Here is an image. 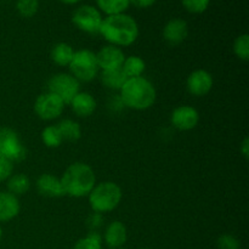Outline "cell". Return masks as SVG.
Returning <instances> with one entry per match:
<instances>
[{"mask_svg": "<svg viewBox=\"0 0 249 249\" xmlns=\"http://www.w3.org/2000/svg\"><path fill=\"white\" fill-rule=\"evenodd\" d=\"M72 111L80 118H88L96 109V100L89 92L79 91L71 101Z\"/></svg>", "mask_w": 249, "mask_h": 249, "instance_id": "obj_16", "label": "cell"}, {"mask_svg": "<svg viewBox=\"0 0 249 249\" xmlns=\"http://www.w3.org/2000/svg\"><path fill=\"white\" fill-rule=\"evenodd\" d=\"M156 2V0H130V4H133L135 7L139 9H147V7L152 6Z\"/></svg>", "mask_w": 249, "mask_h": 249, "instance_id": "obj_32", "label": "cell"}, {"mask_svg": "<svg viewBox=\"0 0 249 249\" xmlns=\"http://www.w3.org/2000/svg\"><path fill=\"white\" fill-rule=\"evenodd\" d=\"M65 104L60 97L51 92L39 95L34 104V112L43 121H53L63 113Z\"/></svg>", "mask_w": 249, "mask_h": 249, "instance_id": "obj_9", "label": "cell"}, {"mask_svg": "<svg viewBox=\"0 0 249 249\" xmlns=\"http://www.w3.org/2000/svg\"><path fill=\"white\" fill-rule=\"evenodd\" d=\"M73 50L72 46L67 43H58L51 50V60L56 63V65L61 66V67H65L68 66L72 61Z\"/></svg>", "mask_w": 249, "mask_h": 249, "instance_id": "obj_21", "label": "cell"}, {"mask_svg": "<svg viewBox=\"0 0 249 249\" xmlns=\"http://www.w3.org/2000/svg\"><path fill=\"white\" fill-rule=\"evenodd\" d=\"M61 182L65 194L74 198L89 196L96 185V177L90 165L77 162L71 164L63 173Z\"/></svg>", "mask_w": 249, "mask_h": 249, "instance_id": "obj_3", "label": "cell"}, {"mask_svg": "<svg viewBox=\"0 0 249 249\" xmlns=\"http://www.w3.org/2000/svg\"><path fill=\"white\" fill-rule=\"evenodd\" d=\"M73 249H102V237L99 232L91 231L85 237L80 238L73 246Z\"/></svg>", "mask_w": 249, "mask_h": 249, "instance_id": "obj_25", "label": "cell"}, {"mask_svg": "<svg viewBox=\"0 0 249 249\" xmlns=\"http://www.w3.org/2000/svg\"><path fill=\"white\" fill-rule=\"evenodd\" d=\"M233 53L240 60L248 61L249 60V36L248 34H242L236 38L233 43Z\"/></svg>", "mask_w": 249, "mask_h": 249, "instance_id": "obj_26", "label": "cell"}, {"mask_svg": "<svg viewBox=\"0 0 249 249\" xmlns=\"http://www.w3.org/2000/svg\"><path fill=\"white\" fill-rule=\"evenodd\" d=\"M143 249H150V248H143Z\"/></svg>", "mask_w": 249, "mask_h": 249, "instance_id": "obj_36", "label": "cell"}, {"mask_svg": "<svg viewBox=\"0 0 249 249\" xmlns=\"http://www.w3.org/2000/svg\"><path fill=\"white\" fill-rule=\"evenodd\" d=\"M68 67H70L71 74L78 82H91L99 73L96 53L88 49L74 51Z\"/></svg>", "mask_w": 249, "mask_h": 249, "instance_id": "obj_5", "label": "cell"}, {"mask_svg": "<svg viewBox=\"0 0 249 249\" xmlns=\"http://www.w3.org/2000/svg\"><path fill=\"white\" fill-rule=\"evenodd\" d=\"M105 242L111 249H118L122 246L125 245L128 233H126V228L122 221H112L105 230Z\"/></svg>", "mask_w": 249, "mask_h": 249, "instance_id": "obj_15", "label": "cell"}, {"mask_svg": "<svg viewBox=\"0 0 249 249\" xmlns=\"http://www.w3.org/2000/svg\"><path fill=\"white\" fill-rule=\"evenodd\" d=\"M146 70V63L140 56H129L125 57L123 65H122V71L126 78H136L142 77V73Z\"/></svg>", "mask_w": 249, "mask_h": 249, "instance_id": "obj_20", "label": "cell"}, {"mask_svg": "<svg viewBox=\"0 0 249 249\" xmlns=\"http://www.w3.org/2000/svg\"><path fill=\"white\" fill-rule=\"evenodd\" d=\"M189 36V26L185 19L173 18L163 28V38L170 45H179Z\"/></svg>", "mask_w": 249, "mask_h": 249, "instance_id": "obj_13", "label": "cell"}, {"mask_svg": "<svg viewBox=\"0 0 249 249\" xmlns=\"http://www.w3.org/2000/svg\"><path fill=\"white\" fill-rule=\"evenodd\" d=\"M16 10L22 17H33L39 10V0H17Z\"/></svg>", "mask_w": 249, "mask_h": 249, "instance_id": "obj_27", "label": "cell"}, {"mask_svg": "<svg viewBox=\"0 0 249 249\" xmlns=\"http://www.w3.org/2000/svg\"><path fill=\"white\" fill-rule=\"evenodd\" d=\"M31 187V180L24 174H15L7 179V189L10 194L15 196L24 195Z\"/></svg>", "mask_w": 249, "mask_h": 249, "instance_id": "obj_23", "label": "cell"}, {"mask_svg": "<svg viewBox=\"0 0 249 249\" xmlns=\"http://www.w3.org/2000/svg\"><path fill=\"white\" fill-rule=\"evenodd\" d=\"M19 201L9 191H0V223H7L19 213Z\"/></svg>", "mask_w": 249, "mask_h": 249, "instance_id": "obj_17", "label": "cell"}, {"mask_svg": "<svg viewBox=\"0 0 249 249\" xmlns=\"http://www.w3.org/2000/svg\"><path fill=\"white\" fill-rule=\"evenodd\" d=\"M1 238H2V229L1 226H0V241H1Z\"/></svg>", "mask_w": 249, "mask_h": 249, "instance_id": "obj_35", "label": "cell"}, {"mask_svg": "<svg viewBox=\"0 0 249 249\" xmlns=\"http://www.w3.org/2000/svg\"><path fill=\"white\" fill-rule=\"evenodd\" d=\"M41 141L46 147L56 148L63 142L62 135L57 125H49L41 131Z\"/></svg>", "mask_w": 249, "mask_h": 249, "instance_id": "obj_24", "label": "cell"}, {"mask_svg": "<svg viewBox=\"0 0 249 249\" xmlns=\"http://www.w3.org/2000/svg\"><path fill=\"white\" fill-rule=\"evenodd\" d=\"M14 172V162L5 158H0V182L6 181Z\"/></svg>", "mask_w": 249, "mask_h": 249, "instance_id": "obj_30", "label": "cell"}, {"mask_svg": "<svg viewBox=\"0 0 249 249\" xmlns=\"http://www.w3.org/2000/svg\"><path fill=\"white\" fill-rule=\"evenodd\" d=\"M240 151H241V153L243 155V157L247 160V158L249 157V139L248 138H245L243 142L241 143Z\"/></svg>", "mask_w": 249, "mask_h": 249, "instance_id": "obj_33", "label": "cell"}, {"mask_svg": "<svg viewBox=\"0 0 249 249\" xmlns=\"http://www.w3.org/2000/svg\"><path fill=\"white\" fill-rule=\"evenodd\" d=\"M99 11L104 12L107 16L124 14L130 5V0H96Z\"/></svg>", "mask_w": 249, "mask_h": 249, "instance_id": "obj_22", "label": "cell"}, {"mask_svg": "<svg viewBox=\"0 0 249 249\" xmlns=\"http://www.w3.org/2000/svg\"><path fill=\"white\" fill-rule=\"evenodd\" d=\"M26 147L14 129L6 126L0 128V158L19 162L26 158Z\"/></svg>", "mask_w": 249, "mask_h": 249, "instance_id": "obj_7", "label": "cell"}, {"mask_svg": "<svg viewBox=\"0 0 249 249\" xmlns=\"http://www.w3.org/2000/svg\"><path fill=\"white\" fill-rule=\"evenodd\" d=\"M102 223V218H101V214L100 213H94L89 216L88 219V226L91 231L96 232V229H99L101 226Z\"/></svg>", "mask_w": 249, "mask_h": 249, "instance_id": "obj_31", "label": "cell"}, {"mask_svg": "<svg viewBox=\"0 0 249 249\" xmlns=\"http://www.w3.org/2000/svg\"><path fill=\"white\" fill-rule=\"evenodd\" d=\"M182 6L191 14H203L209 7L211 0H181Z\"/></svg>", "mask_w": 249, "mask_h": 249, "instance_id": "obj_28", "label": "cell"}, {"mask_svg": "<svg viewBox=\"0 0 249 249\" xmlns=\"http://www.w3.org/2000/svg\"><path fill=\"white\" fill-rule=\"evenodd\" d=\"M100 34L114 46H129L139 36V26L135 19L126 14L112 15L104 18Z\"/></svg>", "mask_w": 249, "mask_h": 249, "instance_id": "obj_1", "label": "cell"}, {"mask_svg": "<svg viewBox=\"0 0 249 249\" xmlns=\"http://www.w3.org/2000/svg\"><path fill=\"white\" fill-rule=\"evenodd\" d=\"M219 249H241V243L235 236L223 235L218 238Z\"/></svg>", "mask_w": 249, "mask_h": 249, "instance_id": "obj_29", "label": "cell"}, {"mask_svg": "<svg viewBox=\"0 0 249 249\" xmlns=\"http://www.w3.org/2000/svg\"><path fill=\"white\" fill-rule=\"evenodd\" d=\"M102 21L101 12L91 5H80L72 15L73 24L88 34H100Z\"/></svg>", "mask_w": 249, "mask_h": 249, "instance_id": "obj_8", "label": "cell"}, {"mask_svg": "<svg viewBox=\"0 0 249 249\" xmlns=\"http://www.w3.org/2000/svg\"><path fill=\"white\" fill-rule=\"evenodd\" d=\"M60 1L66 5H73V4H77V2H80L82 0H60Z\"/></svg>", "mask_w": 249, "mask_h": 249, "instance_id": "obj_34", "label": "cell"}, {"mask_svg": "<svg viewBox=\"0 0 249 249\" xmlns=\"http://www.w3.org/2000/svg\"><path fill=\"white\" fill-rule=\"evenodd\" d=\"M124 60H125V55H124L123 50L114 45L104 46L96 53L97 66H99V70L102 71L122 68Z\"/></svg>", "mask_w": 249, "mask_h": 249, "instance_id": "obj_11", "label": "cell"}, {"mask_svg": "<svg viewBox=\"0 0 249 249\" xmlns=\"http://www.w3.org/2000/svg\"><path fill=\"white\" fill-rule=\"evenodd\" d=\"M173 126L180 131H189L196 128L199 122V114L196 108L189 105L179 106L173 111L170 117Z\"/></svg>", "mask_w": 249, "mask_h": 249, "instance_id": "obj_10", "label": "cell"}, {"mask_svg": "<svg viewBox=\"0 0 249 249\" xmlns=\"http://www.w3.org/2000/svg\"><path fill=\"white\" fill-rule=\"evenodd\" d=\"M57 126L60 129L63 141L75 142L82 138V128L78 122L72 121V119H62L57 124Z\"/></svg>", "mask_w": 249, "mask_h": 249, "instance_id": "obj_19", "label": "cell"}, {"mask_svg": "<svg viewBox=\"0 0 249 249\" xmlns=\"http://www.w3.org/2000/svg\"><path fill=\"white\" fill-rule=\"evenodd\" d=\"M186 87L190 94L197 97L206 96L213 88V77L206 70H196L187 78Z\"/></svg>", "mask_w": 249, "mask_h": 249, "instance_id": "obj_12", "label": "cell"}, {"mask_svg": "<svg viewBox=\"0 0 249 249\" xmlns=\"http://www.w3.org/2000/svg\"><path fill=\"white\" fill-rule=\"evenodd\" d=\"M121 101L125 107L143 111L153 106L157 97L155 87L143 77L129 78L121 88Z\"/></svg>", "mask_w": 249, "mask_h": 249, "instance_id": "obj_2", "label": "cell"}, {"mask_svg": "<svg viewBox=\"0 0 249 249\" xmlns=\"http://www.w3.org/2000/svg\"><path fill=\"white\" fill-rule=\"evenodd\" d=\"M36 189L41 196L49 197V198H58L66 195L61 179L53 174L40 175L36 180Z\"/></svg>", "mask_w": 249, "mask_h": 249, "instance_id": "obj_14", "label": "cell"}, {"mask_svg": "<svg viewBox=\"0 0 249 249\" xmlns=\"http://www.w3.org/2000/svg\"><path fill=\"white\" fill-rule=\"evenodd\" d=\"M126 75L122 71V68H117V70H108L102 71L101 72V82L108 89L113 90H121L124 83L126 82Z\"/></svg>", "mask_w": 249, "mask_h": 249, "instance_id": "obj_18", "label": "cell"}, {"mask_svg": "<svg viewBox=\"0 0 249 249\" xmlns=\"http://www.w3.org/2000/svg\"><path fill=\"white\" fill-rule=\"evenodd\" d=\"M89 203L95 213H108L119 206L123 197L122 189L113 181L96 184L89 194Z\"/></svg>", "mask_w": 249, "mask_h": 249, "instance_id": "obj_4", "label": "cell"}, {"mask_svg": "<svg viewBox=\"0 0 249 249\" xmlns=\"http://www.w3.org/2000/svg\"><path fill=\"white\" fill-rule=\"evenodd\" d=\"M48 89L49 92L60 97L63 104L70 105L79 92L80 83L71 73H57L49 79Z\"/></svg>", "mask_w": 249, "mask_h": 249, "instance_id": "obj_6", "label": "cell"}]
</instances>
